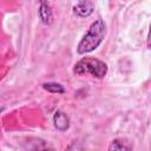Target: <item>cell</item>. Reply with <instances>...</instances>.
Instances as JSON below:
<instances>
[{"label": "cell", "instance_id": "5b68a950", "mask_svg": "<svg viewBox=\"0 0 151 151\" xmlns=\"http://www.w3.org/2000/svg\"><path fill=\"white\" fill-rule=\"evenodd\" d=\"M52 120H53L54 127L58 131H61L63 132V131L68 130V127H70V118H68V116L65 112L60 111V110H57L54 112Z\"/></svg>", "mask_w": 151, "mask_h": 151}, {"label": "cell", "instance_id": "7a4b0ae2", "mask_svg": "<svg viewBox=\"0 0 151 151\" xmlns=\"http://www.w3.org/2000/svg\"><path fill=\"white\" fill-rule=\"evenodd\" d=\"M73 72L76 74H90L94 78L101 79L107 73V65L97 58L92 57H85L81 58L73 67Z\"/></svg>", "mask_w": 151, "mask_h": 151}, {"label": "cell", "instance_id": "3957f363", "mask_svg": "<svg viewBox=\"0 0 151 151\" xmlns=\"http://www.w3.org/2000/svg\"><path fill=\"white\" fill-rule=\"evenodd\" d=\"M73 14L78 18H87L90 17L94 11V5L91 0H79L73 7H72Z\"/></svg>", "mask_w": 151, "mask_h": 151}, {"label": "cell", "instance_id": "52a82bcc", "mask_svg": "<svg viewBox=\"0 0 151 151\" xmlns=\"http://www.w3.org/2000/svg\"><path fill=\"white\" fill-rule=\"evenodd\" d=\"M42 88L46 90L47 92H51V93H59V94H63L65 93V88L61 84L59 83H54V81H50V83H44L42 84Z\"/></svg>", "mask_w": 151, "mask_h": 151}, {"label": "cell", "instance_id": "8992f818", "mask_svg": "<svg viewBox=\"0 0 151 151\" xmlns=\"http://www.w3.org/2000/svg\"><path fill=\"white\" fill-rule=\"evenodd\" d=\"M132 144H130V142H127L126 139H123V138H116L111 142L110 146H109V150L112 151H125V150H132Z\"/></svg>", "mask_w": 151, "mask_h": 151}, {"label": "cell", "instance_id": "277c9868", "mask_svg": "<svg viewBox=\"0 0 151 151\" xmlns=\"http://www.w3.org/2000/svg\"><path fill=\"white\" fill-rule=\"evenodd\" d=\"M38 14L44 25H51L53 22V13L47 0H39Z\"/></svg>", "mask_w": 151, "mask_h": 151}, {"label": "cell", "instance_id": "6da1fadb", "mask_svg": "<svg viewBox=\"0 0 151 151\" xmlns=\"http://www.w3.org/2000/svg\"><path fill=\"white\" fill-rule=\"evenodd\" d=\"M105 35H106V26L104 21L101 19H98L94 22H92L88 31L85 33V35L77 46L78 54H85L94 51L103 42Z\"/></svg>", "mask_w": 151, "mask_h": 151}]
</instances>
